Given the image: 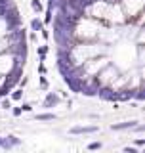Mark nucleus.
I'll return each instance as SVG.
<instances>
[{"label": "nucleus", "instance_id": "nucleus-1", "mask_svg": "<svg viewBox=\"0 0 145 153\" xmlns=\"http://www.w3.org/2000/svg\"><path fill=\"white\" fill-rule=\"evenodd\" d=\"M95 132H99V126H98V124H84V126L76 124V126H71V128H69V134H72V136H82V134H95Z\"/></svg>", "mask_w": 145, "mask_h": 153}, {"label": "nucleus", "instance_id": "nucleus-2", "mask_svg": "<svg viewBox=\"0 0 145 153\" xmlns=\"http://www.w3.org/2000/svg\"><path fill=\"white\" fill-rule=\"evenodd\" d=\"M61 103V96L55 94V92H46L44 96V102H42V107L44 109H52V107H57Z\"/></svg>", "mask_w": 145, "mask_h": 153}, {"label": "nucleus", "instance_id": "nucleus-3", "mask_svg": "<svg viewBox=\"0 0 145 153\" xmlns=\"http://www.w3.org/2000/svg\"><path fill=\"white\" fill-rule=\"evenodd\" d=\"M21 140H19L17 136H13V134H8V136H2V142H0V147L2 149H13V147H17Z\"/></svg>", "mask_w": 145, "mask_h": 153}, {"label": "nucleus", "instance_id": "nucleus-4", "mask_svg": "<svg viewBox=\"0 0 145 153\" xmlns=\"http://www.w3.org/2000/svg\"><path fill=\"white\" fill-rule=\"evenodd\" d=\"M139 121H136V119H132V121H122V123H113L111 124V130L115 132H120V130H132L134 126H136Z\"/></svg>", "mask_w": 145, "mask_h": 153}, {"label": "nucleus", "instance_id": "nucleus-5", "mask_svg": "<svg viewBox=\"0 0 145 153\" xmlns=\"http://www.w3.org/2000/svg\"><path fill=\"white\" fill-rule=\"evenodd\" d=\"M23 94H25V92H23V88H12V90H10V100H12V102H21V100H23Z\"/></svg>", "mask_w": 145, "mask_h": 153}, {"label": "nucleus", "instance_id": "nucleus-6", "mask_svg": "<svg viewBox=\"0 0 145 153\" xmlns=\"http://www.w3.org/2000/svg\"><path fill=\"white\" fill-rule=\"evenodd\" d=\"M52 19H54V8L46 6V8H44V19H42L44 27H46V25H52Z\"/></svg>", "mask_w": 145, "mask_h": 153}, {"label": "nucleus", "instance_id": "nucleus-7", "mask_svg": "<svg viewBox=\"0 0 145 153\" xmlns=\"http://www.w3.org/2000/svg\"><path fill=\"white\" fill-rule=\"evenodd\" d=\"M48 52H50V46H48V44H42V46H38V48H36L38 61H46V56H48Z\"/></svg>", "mask_w": 145, "mask_h": 153}, {"label": "nucleus", "instance_id": "nucleus-8", "mask_svg": "<svg viewBox=\"0 0 145 153\" xmlns=\"http://www.w3.org/2000/svg\"><path fill=\"white\" fill-rule=\"evenodd\" d=\"M35 119L38 123H48V121H55V113H38L35 115Z\"/></svg>", "mask_w": 145, "mask_h": 153}, {"label": "nucleus", "instance_id": "nucleus-9", "mask_svg": "<svg viewBox=\"0 0 145 153\" xmlns=\"http://www.w3.org/2000/svg\"><path fill=\"white\" fill-rule=\"evenodd\" d=\"M29 27H31V31H40L42 27H44V23H42V19L40 17H33L31 21H29Z\"/></svg>", "mask_w": 145, "mask_h": 153}, {"label": "nucleus", "instance_id": "nucleus-10", "mask_svg": "<svg viewBox=\"0 0 145 153\" xmlns=\"http://www.w3.org/2000/svg\"><path fill=\"white\" fill-rule=\"evenodd\" d=\"M31 8L35 13H42L44 12V4L40 2V0H31Z\"/></svg>", "mask_w": 145, "mask_h": 153}, {"label": "nucleus", "instance_id": "nucleus-11", "mask_svg": "<svg viewBox=\"0 0 145 153\" xmlns=\"http://www.w3.org/2000/svg\"><path fill=\"white\" fill-rule=\"evenodd\" d=\"M38 88H40V90H48V88H50V82H48L46 75H40V76H38Z\"/></svg>", "mask_w": 145, "mask_h": 153}, {"label": "nucleus", "instance_id": "nucleus-12", "mask_svg": "<svg viewBox=\"0 0 145 153\" xmlns=\"http://www.w3.org/2000/svg\"><path fill=\"white\" fill-rule=\"evenodd\" d=\"M101 147H103L101 142H90L88 146H86V149H88V151H98V149H101Z\"/></svg>", "mask_w": 145, "mask_h": 153}, {"label": "nucleus", "instance_id": "nucleus-13", "mask_svg": "<svg viewBox=\"0 0 145 153\" xmlns=\"http://www.w3.org/2000/svg\"><path fill=\"white\" fill-rule=\"evenodd\" d=\"M0 107H2L4 111H10V107H12V100L4 96V100H2V102H0Z\"/></svg>", "mask_w": 145, "mask_h": 153}, {"label": "nucleus", "instance_id": "nucleus-14", "mask_svg": "<svg viewBox=\"0 0 145 153\" xmlns=\"http://www.w3.org/2000/svg\"><path fill=\"white\" fill-rule=\"evenodd\" d=\"M29 42H33V44L38 42V33L36 31H31V35H29Z\"/></svg>", "mask_w": 145, "mask_h": 153}, {"label": "nucleus", "instance_id": "nucleus-15", "mask_svg": "<svg viewBox=\"0 0 145 153\" xmlns=\"http://www.w3.org/2000/svg\"><path fill=\"white\" fill-rule=\"evenodd\" d=\"M38 73H40V75H46V73H48V69H46L44 61H38Z\"/></svg>", "mask_w": 145, "mask_h": 153}, {"label": "nucleus", "instance_id": "nucleus-16", "mask_svg": "<svg viewBox=\"0 0 145 153\" xmlns=\"http://www.w3.org/2000/svg\"><path fill=\"white\" fill-rule=\"evenodd\" d=\"M19 107H21V111H25V113H31L33 111V105L31 103H21Z\"/></svg>", "mask_w": 145, "mask_h": 153}, {"label": "nucleus", "instance_id": "nucleus-17", "mask_svg": "<svg viewBox=\"0 0 145 153\" xmlns=\"http://www.w3.org/2000/svg\"><path fill=\"white\" fill-rule=\"evenodd\" d=\"M40 35H42V38H44V40H50V31H48L46 27L40 29Z\"/></svg>", "mask_w": 145, "mask_h": 153}, {"label": "nucleus", "instance_id": "nucleus-18", "mask_svg": "<svg viewBox=\"0 0 145 153\" xmlns=\"http://www.w3.org/2000/svg\"><path fill=\"white\" fill-rule=\"evenodd\" d=\"M10 111H12V115H13V117H19V115L23 113V111H21V107H13V105L10 107Z\"/></svg>", "mask_w": 145, "mask_h": 153}, {"label": "nucleus", "instance_id": "nucleus-19", "mask_svg": "<svg viewBox=\"0 0 145 153\" xmlns=\"http://www.w3.org/2000/svg\"><path fill=\"white\" fill-rule=\"evenodd\" d=\"M134 146L143 147V146H145V138H136V140H134Z\"/></svg>", "mask_w": 145, "mask_h": 153}, {"label": "nucleus", "instance_id": "nucleus-20", "mask_svg": "<svg viewBox=\"0 0 145 153\" xmlns=\"http://www.w3.org/2000/svg\"><path fill=\"white\" fill-rule=\"evenodd\" d=\"M122 151H124V153H138V147H134V146H126Z\"/></svg>", "mask_w": 145, "mask_h": 153}, {"label": "nucleus", "instance_id": "nucleus-21", "mask_svg": "<svg viewBox=\"0 0 145 153\" xmlns=\"http://www.w3.org/2000/svg\"><path fill=\"white\" fill-rule=\"evenodd\" d=\"M17 84H19V88H25V86L29 84V79H27V76H23V79H19Z\"/></svg>", "mask_w": 145, "mask_h": 153}, {"label": "nucleus", "instance_id": "nucleus-22", "mask_svg": "<svg viewBox=\"0 0 145 153\" xmlns=\"http://www.w3.org/2000/svg\"><path fill=\"white\" fill-rule=\"evenodd\" d=\"M65 105H67V109H71V107H72V100H69V98H67V102H65Z\"/></svg>", "mask_w": 145, "mask_h": 153}]
</instances>
